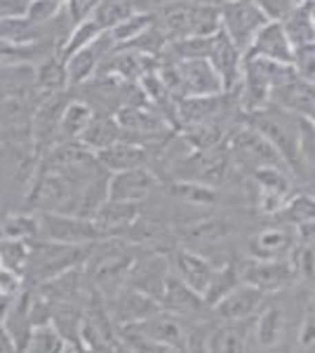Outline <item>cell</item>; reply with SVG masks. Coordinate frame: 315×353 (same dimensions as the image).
Returning a JSON list of instances; mask_svg holds the SVG:
<instances>
[{
    "label": "cell",
    "instance_id": "6da1fadb",
    "mask_svg": "<svg viewBox=\"0 0 315 353\" xmlns=\"http://www.w3.org/2000/svg\"><path fill=\"white\" fill-rule=\"evenodd\" d=\"M136 261V252L123 238L96 241L83 264L85 278L99 294L113 297L128 283L130 271Z\"/></svg>",
    "mask_w": 315,
    "mask_h": 353
},
{
    "label": "cell",
    "instance_id": "7a4b0ae2",
    "mask_svg": "<svg viewBox=\"0 0 315 353\" xmlns=\"http://www.w3.org/2000/svg\"><path fill=\"white\" fill-rule=\"evenodd\" d=\"M245 123H250L254 130H259V132L276 146V151L283 156V161L292 174L306 172V165H303V158H301L303 118L268 104V106H263V109L245 113Z\"/></svg>",
    "mask_w": 315,
    "mask_h": 353
},
{
    "label": "cell",
    "instance_id": "3957f363",
    "mask_svg": "<svg viewBox=\"0 0 315 353\" xmlns=\"http://www.w3.org/2000/svg\"><path fill=\"white\" fill-rule=\"evenodd\" d=\"M94 245V243H92ZM92 245H59L50 241H31L28 264L24 271V281L28 288H38L59 278L61 273L78 269L88 261Z\"/></svg>",
    "mask_w": 315,
    "mask_h": 353
},
{
    "label": "cell",
    "instance_id": "277c9868",
    "mask_svg": "<svg viewBox=\"0 0 315 353\" xmlns=\"http://www.w3.org/2000/svg\"><path fill=\"white\" fill-rule=\"evenodd\" d=\"M228 156L236 168L259 170V168H287L283 156L276 151V146L263 137L259 130H254L250 123L233 125L223 139Z\"/></svg>",
    "mask_w": 315,
    "mask_h": 353
},
{
    "label": "cell",
    "instance_id": "5b68a950",
    "mask_svg": "<svg viewBox=\"0 0 315 353\" xmlns=\"http://www.w3.org/2000/svg\"><path fill=\"white\" fill-rule=\"evenodd\" d=\"M80 186L64 174L38 170L33 172V179L26 191L28 212H66L76 214Z\"/></svg>",
    "mask_w": 315,
    "mask_h": 353
},
{
    "label": "cell",
    "instance_id": "8992f818",
    "mask_svg": "<svg viewBox=\"0 0 315 353\" xmlns=\"http://www.w3.org/2000/svg\"><path fill=\"white\" fill-rule=\"evenodd\" d=\"M38 238L59 245H92L104 241L94 219H85L66 212H36Z\"/></svg>",
    "mask_w": 315,
    "mask_h": 353
},
{
    "label": "cell",
    "instance_id": "52a82bcc",
    "mask_svg": "<svg viewBox=\"0 0 315 353\" xmlns=\"http://www.w3.org/2000/svg\"><path fill=\"white\" fill-rule=\"evenodd\" d=\"M221 10V31L231 38L240 52H247L254 43L256 33L268 24L266 14L254 5V0H223Z\"/></svg>",
    "mask_w": 315,
    "mask_h": 353
},
{
    "label": "cell",
    "instance_id": "ba28073f",
    "mask_svg": "<svg viewBox=\"0 0 315 353\" xmlns=\"http://www.w3.org/2000/svg\"><path fill=\"white\" fill-rule=\"evenodd\" d=\"M271 104L311 121L315 113V83L296 76L292 64L285 66L271 90Z\"/></svg>",
    "mask_w": 315,
    "mask_h": 353
},
{
    "label": "cell",
    "instance_id": "9c48e42d",
    "mask_svg": "<svg viewBox=\"0 0 315 353\" xmlns=\"http://www.w3.org/2000/svg\"><path fill=\"white\" fill-rule=\"evenodd\" d=\"M240 266V278L247 285L259 288L263 294H273L278 290H285L299 281L292 257L287 259H252L247 257Z\"/></svg>",
    "mask_w": 315,
    "mask_h": 353
},
{
    "label": "cell",
    "instance_id": "30bf717a",
    "mask_svg": "<svg viewBox=\"0 0 315 353\" xmlns=\"http://www.w3.org/2000/svg\"><path fill=\"white\" fill-rule=\"evenodd\" d=\"M170 59V57H165ZM179 76L181 97H214L223 94L221 78L210 59H172Z\"/></svg>",
    "mask_w": 315,
    "mask_h": 353
},
{
    "label": "cell",
    "instance_id": "8fae6325",
    "mask_svg": "<svg viewBox=\"0 0 315 353\" xmlns=\"http://www.w3.org/2000/svg\"><path fill=\"white\" fill-rule=\"evenodd\" d=\"M292 172L287 168H259L252 170V184L256 191V205L263 210L266 214H278L280 208L287 203V198L292 196Z\"/></svg>",
    "mask_w": 315,
    "mask_h": 353
},
{
    "label": "cell",
    "instance_id": "7c38bea8",
    "mask_svg": "<svg viewBox=\"0 0 315 353\" xmlns=\"http://www.w3.org/2000/svg\"><path fill=\"white\" fill-rule=\"evenodd\" d=\"M158 186H160L158 174L151 170V165L132 168L125 170V172L111 174V179H108V201L144 203Z\"/></svg>",
    "mask_w": 315,
    "mask_h": 353
},
{
    "label": "cell",
    "instance_id": "4fadbf2b",
    "mask_svg": "<svg viewBox=\"0 0 315 353\" xmlns=\"http://www.w3.org/2000/svg\"><path fill=\"white\" fill-rule=\"evenodd\" d=\"M212 66L216 68L226 94H238L240 85H243V66H245V54L240 52L236 45L231 43V38L223 31L216 33L212 38V50L207 54Z\"/></svg>",
    "mask_w": 315,
    "mask_h": 353
},
{
    "label": "cell",
    "instance_id": "5bb4252c",
    "mask_svg": "<svg viewBox=\"0 0 315 353\" xmlns=\"http://www.w3.org/2000/svg\"><path fill=\"white\" fill-rule=\"evenodd\" d=\"M113 50V43L108 33H101L96 41H92L85 48L76 50L73 54L64 57L66 61V76H68V90H76L88 81H92L99 71L104 57Z\"/></svg>",
    "mask_w": 315,
    "mask_h": 353
},
{
    "label": "cell",
    "instance_id": "9a60e30c",
    "mask_svg": "<svg viewBox=\"0 0 315 353\" xmlns=\"http://www.w3.org/2000/svg\"><path fill=\"white\" fill-rule=\"evenodd\" d=\"M170 269L188 290H193L200 297H205L212 276H214V264L200 252H196V250H176V252H172Z\"/></svg>",
    "mask_w": 315,
    "mask_h": 353
},
{
    "label": "cell",
    "instance_id": "2e32d148",
    "mask_svg": "<svg viewBox=\"0 0 315 353\" xmlns=\"http://www.w3.org/2000/svg\"><path fill=\"white\" fill-rule=\"evenodd\" d=\"M170 271L172 269L163 254H158V252L144 254V257H136L134 266H132L128 285L148 294V297H153L156 301H160L163 299L165 281H167Z\"/></svg>",
    "mask_w": 315,
    "mask_h": 353
},
{
    "label": "cell",
    "instance_id": "e0dca14e",
    "mask_svg": "<svg viewBox=\"0 0 315 353\" xmlns=\"http://www.w3.org/2000/svg\"><path fill=\"white\" fill-rule=\"evenodd\" d=\"M263 299H266V294H263L259 288L240 283V285L236 290H231L219 304L212 306V311H214V316L219 318L221 323L250 321V318H254V313L263 306Z\"/></svg>",
    "mask_w": 315,
    "mask_h": 353
},
{
    "label": "cell",
    "instance_id": "ac0fdd59",
    "mask_svg": "<svg viewBox=\"0 0 315 353\" xmlns=\"http://www.w3.org/2000/svg\"><path fill=\"white\" fill-rule=\"evenodd\" d=\"M128 327H134L136 332H141L144 337L156 341V344L167 346L172 351H184L188 346V334L184 325H181L174 313H170L165 309H160L158 313H153L151 318L136 323V325H128Z\"/></svg>",
    "mask_w": 315,
    "mask_h": 353
},
{
    "label": "cell",
    "instance_id": "d6986e66",
    "mask_svg": "<svg viewBox=\"0 0 315 353\" xmlns=\"http://www.w3.org/2000/svg\"><path fill=\"white\" fill-rule=\"evenodd\" d=\"M294 231L285 226H268L256 231L247 241V254L252 259H287L296 248Z\"/></svg>",
    "mask_w": 315,
    "mask_h": 353
},
{
    "label": "cell",
    "instance_id": "ffe728a7",
    "mask_svg": "<svg viewBox=\"0 0 315 353\" xmlns=\"http://www.w3.org/2000/svg\"><path fill=\"white\" fill-rule=\"evenodd\" d=\"M113 321H116L118 327H128V325H136V323L151 318L153 313H158L163 306L160 301H156L148 294L139 292L134 288H123L120 292L113 294Z\"/></svg>",
    "mask_w": 315,
    "mask_h": 353
},
{
    "label": "cell",
    "instance_id": "44dd1931",
    "mask_svg": "<svg viewBox=\"0 0 315 353\" xmlns=\"http://www.w3.org/2000/svg\"><path fill=\"white\" fill-rule=\"evenodd\" d=\"M139 217H141V203L106 201L92 219L104 238H123L125 233L134 229Z\"/></svg>",
    "mask_w": 315,
    "mask_h": 353
},
{
    "label": "cell",
    "instance_id": "7402d4cb",
    "mask_svg": "<svg viewBox=\"0 0 315 353\" xmlns=\"http://www.w3.org/2000/svg\"><path fill=\"white\" fill-rule=\"evenodd\" d=\"M96 161L104 165V170L108 174H116V172H125V170H132V168L148 165L151 163V153H148L146 146L136 144V141L120 139L116 144L96 151Z\"/></svg>",
    "mask_w": 315,
    "mask_h": 353
},
{
    "label": "cell",
    "instance_id": "603a6c76",
    "mask_svg": "<svg viewBox=\"0 0 315 353\" xmlns=\"http://www.w3.org/2000/svg\"><path fill=\"white\" fill-rule=\"evenodd\" d=\"M292 43L287 41L283 31V24L280 21H268L266 26L256 33L254 43L245 54H254V57H263V59H271L276 64H292Z\"/></svg>",
    "mask_w": 315,
    "mask_h": 353
},
{
    "label": "cell",
    "instance_id": "cb8c5ba5",
    "mask_svg": "<svg viewBox=\"0 0 315 353\" xmlns=\"http://www.w3.org/2000/svg\"><path fill=\"white\" fill-rule=\"evenodd\" d=\"M5 332L10 334V339L14 341L17 351L24 353L26 344H28V337L33 332V316H31V288H24L19 294L12 299V306H10L8 316H5V323H3Z\"/></svg>",
    "mask_w": 315,
    "mask_h": 353
},
{
    "label": "cell",
    "instance_id": "d4e9b609",
    "mask_svg": "<svg viewBox=\"0 0 315 353\" xmlns=\"http://www.w3.org/2000/svg\"><path fill=\"white\" fill-rule=\"evenodd\" d=\"M125 139V130L120 128V123L116 121V116L108 111H94L92 121L85 128V132L80 134V144L85 149H90L92 153L106 149V146L116 144V141Z\"/></svg>",
    "mask_w": 315,
    "mask_h": 353
},
{
    "label": "cell",
    "instance_id": "484cf974",
    "mask_svg": "<svg viewBox=\"0 0 315 353\" xmlns=\"http://www.w3.org/2000/svg\"><path fill=\"white\" fill-rule=\"evenodd\" d=\"M250 321L221 323V325H216L207 337H205L207 353H247V341H250L247 323Z\"/></svg>",
    "mask_w": 315,
    "mask_h": 353
},
{
    "label": "cell",
    "instance_id": "4316f807",
    "mask_svg": "<svg viewBox=\"0 0 315 353\" xmlns=\"http://www.w3.org/2000/svg\"><path fill=\"white\" fill-rule=\"evenodd\" d=\"M36 90L43 97L66 92L68 90V76H66V61L59 52L48 54L43 61L36 64Z\"/></svg>",
    "mask_w": 315,
    "mask_h": 353
},
{
    "label": "cell",
    "instance_id": "83f0119b",
    "mask_svg": "<svg viewBox=\"0 0 315 353\" xmlns=\"http://www.w3.org/2000/svg\"><path fill=\"white\" fill-rule=\"evenodd\" d=\"M59 52L52 41H40V43H17L0 38V64H31L36 66L48 54Z\"/></svg>",
    "mask_w": 315,
    "mask_h": 353
},
{
    "label": "cell",
    "instance_id": "f1b7e54d",
    "mask_svg": "<svg viewBox=\"0 0 315 353\" xmlns=\"http://www.w3.org/2000/svg\"><path fill=\"white\" fill-rule=\"evenodd\" d=\"M160 306H163L165 311L174 313V316H186V313H196L198 309H203L205 299L193 292V290H188L184 283L170 271L167 281H165Z\"/></svg>",
    "mask_w": 315,
    "mask_h": 353
},
{
    "label": "cell",
    "instance_id": "f546056e",
    "mask_svg": "<svg viewBox=\"0 0 315 353\" xmlns=\"http://www.w3.org/2000/svg\"><path fill=\"white\" fill-rule=\"evenodd\" d=\"M94 111L96 109L88 99H78V97L68 99L66 109L61 113L59 141H57V144H61V141H78L80 134L85 132V128H88L90 121H92Z\"/></svg>",
    "mask_w": 315,
    "mask_h": 353
},
{
    "label": "cell",
    "instance_id": "4dcf8cb0",
    "mask_svg": "<svg viewBox=\"0 0 315 353\" xmlns=\"http://www.w3.org/2000/svg\"><path fill=\"white\" fill-rule=\"evenodd\" d=\"M280 24H283V31H285V36H287V41L292 43V48L315 43V19H313L311 3L294 5L292 12L285 17Z\"/></svg>",
    "mask_w": 315,
    "mask_h": 353
},
{
    "label": "cell",
    "instance_id": "1f68e13d",
    "mask_svg": "<svg viewBox=\"0 0 315 353\" xmlns=\"http://www.w3.org/2000/svg\"><path fill=\"white\" fill-rule=\"evenodd\" d=\"M158 21V14L153 10H134L128 19H123L120 24H116L108 31L113 48H125L132 41H136L139 36H144L148 28H153Z\"/></svg>",
    "mask_w": 315,
    "mask_h": 353
},
{
    "label": "cell",
    "instance_id": "d6a6232c",
    "mask_svg": "<svg viewBox=\"0 0 315 353\" xmlns=\"http://www.w3.org/2000/svg\"><path fill=\"white\" fill-rule=\"evenodd\" d=\"M221 31V10L214 3H191V17H188V36L210 38Z\"/></svg>",
    "mask_w": 315,
    "mask_h": 353
},
{
    "label": "cell",
    "instance_id": "836d02e7",
    "mask_svg": "<svg viewBox=\"0 0 315 353\" xmlns=\"http://www.w3.org/2000/svg\"><path fill=\"white\" fill-rule=\"evenodd\" d=\"M256 341L263 349H273L285 334V311L280 306H266L254 321Z\"/></svg>",
    "mask_w": 315,
    "mask_h": 353
},
{
    "label": "cell",
    "instance_id": "e575fe53",
    "mask_svg": "<svg viewBox=\"0 0 315 353\" xmlns=\"http://www.w3.org/2000/svg\"><path fill=\"white\" fill-rule=\"evenodd\" d=\"M240 283H243V278H240V266L236 261H226V264L221 266H214V276H212V283L207 288V292H205V306H214L219 304V301L226 297L231 290H236Z\"/></svg>",
    "mask_w": 315,
    "mask_h": 353
},
{
    "label": "cell",
    "instance_id": "d590c367",
    "mask_svg": "<svg viewBox=\"0 0 315 353\" xmlns=\"http://www.w3.org/2000/svg\"><path fill=\"white\" fill-rule=\"evenodd\" d=\"M134 10H136L134 0H99L96 8L90 12V19H92L104 33H108L116 24L128 19Z\"/></svg>",
    "mask_w": 315,
    "mask_h": 353
},
{
    "label": "cell",
    "instance_id": "8d00e7d4",
    "mask_svg": "<svg viewBox=\"0 0 315 353\" xmlns=\"http://www.w3.org/2000/svg\"><path fill=\"white\" fill-rule=\"evenodd\" d=\"M278 217L292 226L315 224V196H311V193H292L287 203L280 208Z\"/></svg>",
    "mask_w": 315,
    "mask_h": 353
},
{
    "label": "cell",
    "instance_id": "74e56055",
    "mask_svg": "<svg viewBox=\"0 0 315 353\" xmlns=\"http://www.w3.org/2000/svg\"><path fill=\"white\" fill-rule=\"evenodd\" d=\"M167 191L174 198H179L181 203L200 205V208L214 205L216 198H219V193H216L214 186L200 184V181H186V179H174L172 184H167Z\"/></svg>",
    "mask_w": 315,
    "mask_h": 353
},
{
    "label": "cell",
    "instance_id": "f35d334b",
    "mask_svg": "<svg viewBox=\"0 0 315 353\" xmlns=\"http://www.w3.org/2000/svg\"><path fill=\"white\" fill-rule=\"evenodd\" d=\"M0 238H12V241H36L38 238V217L36 212H8L0 221Z\"/></svg>",
    "mask_w": 315,
    "mask_h": 353
},
{
    "label": "cell",
    "instance_id": "ab89813d",
    "mask_svg": "<svg viewBox=\"0 0 315 353\" xmlns=\"http://www.w3.org/2000/svg\"><path fill=\"white\" fill-rule=\"evenodd\" d=\"M233 233V224L228 219H221V217H212V219H205V221H198L188 229L186 238L193 243H200V245H216L221 241H226L228 236Z\"/></svg>",
    "mask_w": 315,
    "mask_h": 353
},
{
    "label": "cell",
    "instance_id": "60d3db41",
    "mask_svg": "<svg viewBox=\"0 0 315 353\" xmlns=\"http://www.w3.org/2000/svg\"><path fill=\"white\" fill-rule=\"evenodd\" d=\"M66 341L57 332L52 323H45V325H36L28 337V344L24 353H64Z\"/></svg>",
    "mask_w": 315,
    "mask_h": 353
},
{
    "label": "cell",
    "instance_id": "b9f144b4",
    "mask_svg": "<svg viewBox=\"0 0 315 353\" xmlns=\"http://www.w3.org/2000/svg\"><path fill=\"white\" fill-rule=\"evenodd\" d=\"M31 252V241H12V238H0V266L17 271L24 276Z\"/></svg>",
    "mask_w": 315,
    "mask_h": 353
},
{
    "label": "cell",
    "instance_id": "7bdbcfd3",
    "mask_svg": "<svg viewBox=\"0 0 315 353\" xmlns=\"http://www.w3.org/2000/svg\"><path fill=\"white\" fill-rule=\"evenodd\" d=\"M66 5V0H28V8L24 17L36 24H48L57 14L61 12V8Z\"/></svg>",
    "mask_w": 315,
    "mask_h": 353
},
{
    "label": "cell",
    "instance_id": "ee69618b",
    "mask_svg": "<svg viewBox=\"0 0 315 353\" xmlns=\"http://www.w3.org/2000/svg\"><path fill=\"white\" fill-rule=\"evenodd\" d=\"M294 344L296 353H315V304L303 313Z\"/></svg>",
    "mask_w": 315,
    "mask_h": 353
},
{
    "label": "cell",
    "instance_id": "f6af8a7d",
    "mask_svg": "<svg viewBox=\"0 0 315 353\" xmlns=\"http://www.w3.org/2000/svg\"><path fill=\"white\" fill-rule=\"evenodd\" d=\"M254 5L266 14L268 21H283L294 8L292 0H254Z\"/></svg>",
    "mask_w": 315,
    "mask_h": 353
},
{
    "label": "cell",
    "instance_id": "bcb514c9",
    "mask_svg": "<svg viewBox=\"0 0 315 353\" xmlns=\"http://www.w3.org/2000/svg\"><path fill=\"white\" fill-rule=\"evenodd\" d=\"M24 288H26V281H24L21 273L3 269V266H0V292L10 294V297H17Z\"/></svg>",
    "mask_w": 315,
    "mask_h": 353
},
{
    "label": "cell",
    "instance_id": "7dc6e473",
    "mask_svg": "<svg viewBox=\"0 0 315 353\" xmlns=\"http://www.w3.org/2000/svg\"><path fill=\"white\" fill-rule=\"evenodd\" d=\"M96 3H99V0H66V10L71 12L73 21L78 24L85 17H90V12L96 8Z\"/></svg>",
    "mask_w": 315,
    "mask_h": 353
},
{
    "label": "cell",
    "instance_id": "c3c4849f",
    "mask_svg": "<svg viewBox=\"0 0 315 353\" xmlns=\"http://www.w3.org/2000/svg\"><path fill=\"white\" fill-rule=\"evenodd\" d=\"M0 353H19L14 346V341L10 339V334L5 332V327L0 325Z\"/></svg>",
    "mask_w": 315,
    "mask_h": 353
},
{
    "label": "cell",
    "instance_id": "681fc988",
    "mask_svg": "<svg viewBox=\"0 0 315 353\" xmlns=\"http://www.w3.org/2000/svg\"><path fill=\"white\" fill-rule=\"evenodd\" d=\"M176 3H186V0H146V5L141 10H153V12H158V10L167 8V5H176Z\"/></svg>",
    "mask_w": 315,
    "mask_h": 353
},
{
    "label": "cell",
    "instance_id": "f907efd6",
    "mask_svg": "<svg viewBox=\"0 0 315 353\" xmlns=\"http://www.w3.org/2000/svg\"><path fill=\"white\" fill-rule=\"evenodd\" d=\"M12 299H14V297H10V294H3V292H0V325L5 323V316H8L10 306H12Z\"/></svg>",
    "mask_w": 315,
    "mask_h": 353
},
{
    "label": "cell",
    "instance_id": "816d5d0a",
    "mask_svg": "<svg viewBox=\"0 0 315 353\" xmlns=\"http://www.w3.org/2000/svg\"><path fill=\"white\" fill-rule=\"evenodd\" d=\"M5 214H8V210H5V205H3V203H0V221H3V219H5Z\"/></svg>",
    "mask_w": 315,
    "mask_h": 353
},
{
    "label": "cell",
    "instance_id": "f5cc1de1",
    "mask_svg": "<svg viewBox=\"0 0 315 353\" xmlns=\"http://www.w3.org/2000/svg\"><path fill=\"white\" fill-rule=\"evenodd\" d=\"M294 5H306V3H313V0H292Z\"/></svg>",
    "mask_w": 315,
    "mask_h": 353
},
{
    "label": "cell",
    "instance_id": "db71d44e",
    "mask_svg": "<svg viewBox=\"0 0 315 353\" xmlns=\"http://www.w3.org/2000/svg\"><path fill=\"white\" fill-rule=\"evenodd\" d=\"M311 123H313V125H315V113H313V118H311Z\"/></svg>",
    "mask_w": 315,
    "mask_h": 353
},
{
    "label": "cell",
    "instance_id": "11a10c76",
    "mask_svg": "<svg viewBox=\"0 0 315 353\" xmlns=\"http://www.w3.org/2000/svg\"><path fill=\"white\" fill-rule=\"evenodd\" d=\"M313 304H315V290H313Z\"/></svg>",
    "mask_w": 315,
    "mask_h": 353
}]
</instances>
